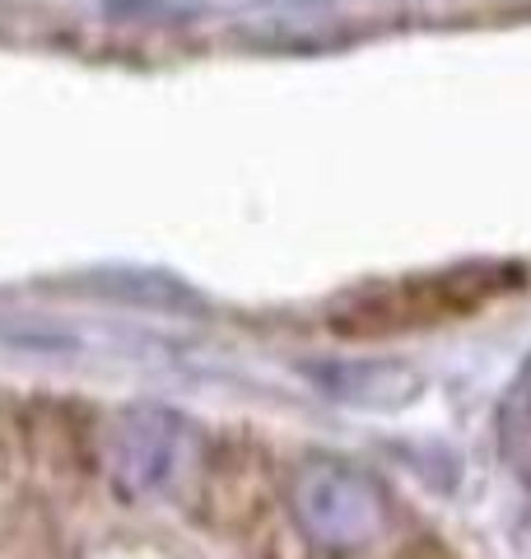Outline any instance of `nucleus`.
Instances as JSON below:
<instances>
[{
	"label": "nucleus",
	"mask_w": 531,
	"mask_h": 559,
	"mask_svg": "<svg viewBox=\"0 0 531 559\" xmlns=\"http://www.w3.org/2000/svg\"><path fill=\"white\" fill-rule=\"evenodd\" d=\"M522 285L518 266L481 261V266H452L438 275H405L392 285L364 289L331 312V331L345 341H387L415 336V331L452 326L485 312Z\"/></svg>",
	"instance_id": "1"
},
{
	"label": "nucleus",
	"mask_w": 531,
	"mask_h": 559,
	"mask_svg": "<svg viewBox=\"0 0 531 559\" xmlns=\"http://www.w3.org/2000/svg\"><path fill=\"white\" fill-rule=\"evenodd\" d=\"M197 513L210 532L228 540H252L280 513L275 457L252 439H224L210 448L197 480Z\"/></svg>",
	"instance_id": "2"
},
{
	"label": "nucleus",
	"mask_w": 531,
	"mask_h": 559,
	"mask_svg": "<svg viewBox=\"0 0 531 559\" xmlns=\"http://www.w3.org/2000/svg\"><path fill=\"white\" fill-rule=\"evenodd\" d=\"M20 443H24V480L47 495H80L98 476V448L88 419L66 401H28L20 406Z\"/></svg>",
	"instance_id": "3"
}]
</instances>
